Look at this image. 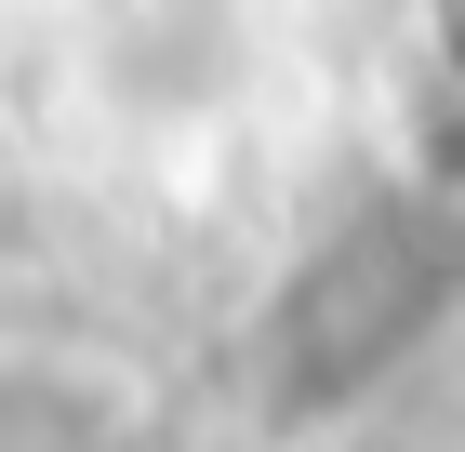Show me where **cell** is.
Instances as JSON below:
<instances>
[{"label":"cell","mask_w":465,"mask_h":452,"mask_svg":"<svg viewBox=\"0 0 465 452\" xmlns=\"http://www.w3.org/2000/svg\"><path fill=\"white\" fill-rule=\"evenodd\" d=\"M452 266L465 240L439 200H359L266 306V413H332L359 386H386L452 306Z\"/></svg>","instance_id":"obj_1"},{"label":"cell","mask_w":465,"mask_h":452,"mask_svg":"<svg viewBox=\"0 0 465 452\" xmlns=\"http://www.w3.org/2000/svg\"><path fill=\"white\" fill-rule=\"evenodd\" d=\"M439 40H452V67H465V0H439Z\"/></svg>","instance_id":"obj_2"}]
</instances>
